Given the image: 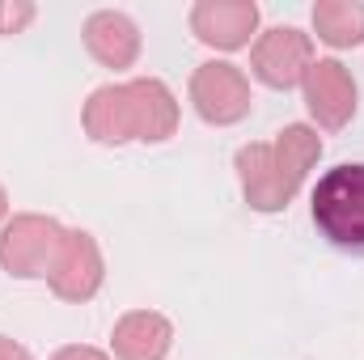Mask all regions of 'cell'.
I'll use <instances>...</instances> for the list:
<instances>
[{"label": "cell", "instance_id": "6da1fadb", "mask_svg": "<svg viewBox=\"0 0 364 360\" xmlns=\"http://www.w3.org/2000/svg\"><path fill=\"white\" fill-rule=\"evenodd\" d=\"M178 97L157 77H132L110 81L90 93L81 123L93 144H161L178 132Z\"/></svg>", "mask_w": 364, "mask_h": 360}, {"label": "cell", "instance_id": "7a4b0ae2", "mask_svg": "<svg viewBox=\"0 0 364 360\" xmlns=\"http://www.w3.org/2000/svg\"><path fill=\"white\" fill-rule=\"evenodd\" d=\"M322 157V136L309 123H288L275 132V140H250L237 149L233 170L242 182V195L255 212H284L296 191L305 186L309 170Z\"/></svg>", "mask_w": 364, "mask_h": 360}, {"label": "cell", "instance_id": "3957f363", "mask_svg": "<svg viewBox=\"0 0 364 360\" xmlns=\"http://www.w3.org/2000/svg\"><path fill=\"white\" fill-rule=\"evenodd\" d=\"M309 216L326 246L364 259V162H339L314 182Z\"/></svg>", "mask_w": 364, "mask_h": 360}, {"label": "cell", "instance_id": "277c9868", "mask_svg": "<svg viewBox=\"0 0 364 360\" xmlns=\"http://www.w3.org/2000/svg\"><path fill=\"white\" fill-rule=\"evenodd\" d=\"M64 225L43 212H17L0 229V268L13 280H47L60 255Z\"/></svg>", "mask_w": 364, "mask_h": 360}, {"label": "cell", "instance_id": "5b68a950", "mask_svg": "<svg viewBox=\"0 0 364 360\" xmlns=\"http://www.w3.org/2000/svg\"><path fill=\"white\" fill-rule=\"evenodd\" d=\"M186 97L195 106V115L208 123V127H233L250 115L255 106V90H250V77L229 64V60H203L195 73H191V85Z\"/></svg>", "mask_w": 364, "mask_h": 360}, {"label": "cell", "instance_id": "8992f818", "mask_svg": "<svg viewBox=\"0 0 364 360\" xmlns=\"http://www.w3.org/2000/svg\"><path fill=\"white\" fill-rule=\"evenodd\" d=\"M314 64V34L296 26H272L250 43V77L267 90H296Z\"/></svg>", "mask_w": 364, "mask_h": 360}, {"label": "cell", "instance_id": "52a82bcc", "mask_svg": "<svg viewBox=\"0 0 364 360\" xmlns=\"http://www.w3.org/2000/svg\"><path fill=\"white\" fill-rule=\"evenodd\" d=\"M106 284V259H102V246L90 229H64V242H60V255L47 271V288L60 297V301H73V305H85L102 292Z\"/></svg>", "mask_w": 364, "mask_h": 360}, {"label": "cell", "instance_id": "ba28073f", "mask_svg": "<svg viewBox=\"0 0 364 360\" xmlns=\"http://www.w3.org/2000/svg\"><path fill=\"white\" fill-rule=\"evenodd\" d=\"M301 93H305L309 119L322 132H343L356 119L360 85H356V77H352V68L343 60H314L305 81H301Z\"/></svg>", "mask_w": 364, "mask_h": 360}, {"label": "cell", "instance_id": "9c48e42d", "mask_svg": "<svg viewBox=\"0 0 364 360\" xmlns=\"http://www.w3.org/2000/svg\"><path fill=\"white\" fill-rule=\"evenodd\" d=\"M259 17L255 0H195L186 26L212 51H242L259 38Z\"/></svg>", "mask_w": 364, "mask_h": 360}, {"label": "cell", "instance_id": "30bf717a", "mask_svg": "<svg viewBox=\"0 0 364 360\" xmlns=\"http://www.w3.org/2000/svg\"><path fill=\"white\" fill-rule=\"evenodd\" d=\"M81 38H85V51L102 68H110V73L132 68L140 60V51H144L140 26L123 9H97V13H90L85 26H81Z\"/></svg>", "mask_w": 364, "mask_h": 360}, {"label": "cell", "instance_id": "8fae6325", "mask_svg": "<svg viewBox=\"0 0 364 360\" xmlns=\"http://www.w3.org/2000/svg\"><path fill=\"white\" fill-rule=\"evenodd\" d=\"M174 352V322L157 309H127L110 331L114 360H166Z\"/></svg>", "mask_w": 364, "mask_h": 360}, {"label": "cell", "instance_id": "7c38bea8", "mask_svg": "<svg viewBox=\"0 0 364 360\" xmlns=\"http://www.w3.org/2000/svg\"><path fill=\"white\" fill-rule=\"evenodd\" d=\"M314 34L318 43L335 47V51H352L364 43V4L360 0H318L309 9Z\"/></svg>", "mask_w": 364, "mask_h": 360}, {"label": "cell", "instance_id": "4fadbf2b", "mask_svg": "<svg viewBox=\"0 0 364 360\" xmlns=\"http://www.w3.org/2000/svg\"><path fill=\"white\" fill-rule=\"evenodd\" d=\"M34 4H26V0H0V38L4 34H21L30 21H34Z\"/></svg>", "mask_w": 364, "mask_h": 360}, {"label": "cell", "instance_id": "5bb4252c", "mask_svg": "<svg viewBox=\"0 0 364 360\" xmlns=\"http://www.w3.org/2000/svg\"><path fill=\"white\" fill-rule=\"evenodd\" d=\"M47 360H110V352H102L93 344H64V348H55Z\"/></svg>", "mask_w": 364, "mask_h": 360}, {"label": "cell", "instance_id": "9a60e30c", "mask_svg": "<svg viewBox=\"0 0 364 360\" xmlns=\"http://www.w3.org/2000/svg\"><path fill=\"white\" fill-rule=\"evenodd\" d=\"M0 360H34V356H30V348H26V344H17V339L0 335Z\"/></svg>", "mask_w": 364, "mask_h": 360}, {"label": "cell", "instance_id": "2e32d148", "mask_svg": "<svg viewBox=\"0 0 364 360\" xmlns=\"http://www.w3.org/2000/svg\"><path fill=\"white\" fill-rule=\"evenodd\" d=\"M9 208H13V203H9V191H4V182H0V229H4V221H9Z\"/></svg>", "mask_w": 364, "mask_h": 360}]
</instances>
